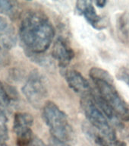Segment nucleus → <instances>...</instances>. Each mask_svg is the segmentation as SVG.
Masks as SVG:
<instances>
[{
	"label": "nucleus",
	"mask_w": 129,
	"mask_h": 146,
	"mask_svg": "<svg viewBox=\"0 0 129 146\" xmlns=\"http://www.w3.org/2000/svg\"><path fill=\"white\" fill-rule=\"evenodd\" d=\"M19 36L27 52L41 54L51 45L55 36V28L44 14L30 11L21 21Z\"/></svg>",
	"instance_id": "1"
},
{
	"label": "nucleus",
	"mask_w": 129,
	"mask_h": 146,
	"mask_svg": "<svg viewBox=\"0 0 129 146\" xmlns=\"http://www.w3.org/2000/svg\"><path fill=\"white\" fill-rule=\"evenodd\" d=\"M43 119L52 134V139L63 143L71 140L73 129L68 116L55 103H45L43 107Z\"/></svg>",
	"instance_id": "2"
},
{
	"label": "nucleus",
	"mask_w": 129,
	"mask_h": 146,
	"mask_svg": "<svg viewBox=\"0 0 129 146\" xmlns=\"http://www.w3.org/2000/svg\"><path fill=\"white\" fill-rule=\"evenodd\" d=\"M81 106L92 127L95 128L98 133L107 141H116L117 139L116 131L109 124L107 117L95 104L92 94L81 98Z\"/></svg>",
	"instance_id": "3"
},
{
	"label": "nucleus",
	"mask_w": 129,
	"mask_h": 146,
	"mask_svg": "<svg viewBox=\"0 0 129 146\" xmlns=\"http://www.w3.org/2000/svg\"><path fill=\"white\" fill-rule=\"evenodd\" d=\"M24 95L34 108L40 109L45 104L48 89L43 76L37 70L32 71L22 88Z\"/></svg>",
	"instance_id": "4"
},
{
	"label": "nucleus",
	"mask_w": 129,
	"mask_h": 146,
	"mask_svg": "<svg viewBox=\"0 0 129 146\" xmlns=\"http://www.w3.org/2000/svg\"><path fill=\"white\" fill-rule=\"evenodd\" d=\"M95 84L98 94L112 108L117 116L122 119L129 121V104L118 94L114 83L95 80Z\"/></svg>",
	"instance_id": "5"
},
{
	"label": "nucleus",
	"mask_w": 129,
	"mask_h": 146,
	"mask_svg": "<svg viewBox=\"0 0 129 146\" xmlns=\"http://www.w3.org/2000/svg\"><path fill=\"white\" fill-rule=\"evenodd\" d=\"M34 118L27 113H17L14 117L13 130L17 137L18 146H30Z\"/></svg>",
	"instance_id": "6"
},
{
	"label": "nucleus",
	"mask_w": 129,
	"mask_h": 146,
	"mask_svg": "<svg viewBox=\"0 0 129 146\" xmlns=\"http://www.w3.org/2000/svg\"><path fill=\"white\" fill-rule=\"evenodd\" d=\"M65 77L70 88L80 94L81 98L92 94L93 91L90 83L79 72L76 70L66 71Z\"/></svg>",
	"instance_id": "7"
},
{
	"label": "nucleus",
	"mask_w": 129,
	"mask_h": 146,
	"mask_svg": "<svg viewBox=\"0 0 129 146\" xmlns=\"http://www.w3.org/2000/svg\"><path fill=\"white\" fill-rule=\"evenodd\" d=\"M52 55L56 59L60 68H65L75 57V52L65 39L58 37L52 50Z\"/></svg>",
	"instance_id": "8"
},
{
	"label": "nucleus",
	"mask_w": 129,
	"mask_h": 146,
	"mask_svg": "<svg viewBox=\"0 0 129 146\" xmlns=\"http://www.w3.org/2000/svg\"><path fill=\"white\" fill-rule=\"evenodd\" d=\"M76 9L80 15H84L87 21L97 30H102L106 27L103 19L97 13L91 1H77Z\"/></svg>",
	"instance_id": "9"
},
{
	"label": "nucleus",
	"mask_w": 129,
	"mask_h": 146,
	"mask_svg": "<svg viewBox=\"0 0 129 146\" xmlns=\"http://www.w3.org/2000/svg\"><path fill=\"white\" fill-rule=\"evenodd\" d=\"M13 102L8 97L2 86L0 85V119L5 121L10 111V107Z\"/></svg>",
	"instance_id": "10"
},
{
	"label": "nucleus",
	"mask_w": 129,
	"mask_h": 146,
	"mask_svg": "<svg viewBox=\"0 0 129 146\" xmlns=\"http://www.w3.org/2000/svg\"><path fill=\"white\" fill-rule=\"evenodd\" d=\"M90 77L93 81L95 80H100V81H105V82L114 83L113 78L109 72H107L105 69L98 68V67H93L91 68L89 72Z\"/></svg>",
	"instance_id": "11"
},
{
	"label": "nucleus",
	"mask_w": 129,
	"mask_h": 146,
	"mask_svg": "<svg viewBox=\"0 0 129 146\" xmlns=\"http://www.w3.org/2000/svg\"><path fill=\"white\" fill-rule=\"evenodd\" d=\"M127 14L123 13L119 15L117 18L116 21V27L118 33L120 34L121 37L124 39H128L129 37V30H128V20Z\"/></svg>",
	"instance_id": "12"
},
{
	"label": "nucleus",
	"mask_w": 129,
	"mask_h": 146,
	"mask_svg": "<svg viewBox=\"0 0 129 146\" xmlns=\"http://www.w3.org/2000/svg\"><path fill=\"white\" fill-rule=\"evenodd\" d=\"M18 3L13 1L0 0V12L9 16L10 18L15 17L17 14Z\"/></svg>",
	"instance_id": "13"
},
{
	"label": "nucleus",
	"mask_w": 129,
	"mask_h": 146,
	"mask_svg": "<svg viewBox=\"0 0 129 146\" xmlns=\"http://www.w3.org/2000/svg\"><path fill=\"white\" fill-rule=\"evenodd\" d=\"M98 146H127L125 142L122 141L117 140L113 141H109L106 140L104 138H103L100 135H96L93 140Z\"/></svg>",
	"instance_id": "14"
},
{
	"label": "nucleus",
	"mask_w": 129,
	"mask_h": 146,
	"mask_svg": "<svg viewBox=\"0 0 129 146\" xmlns=\"http://www.w3.org/2000/svg\"><path fill=\"white\" fill-rule=\"evenodd\" d=\"M12 32H14V30L9 25L8 21L0 16V41Z\"/></svg>",
	"instance_id": "15"
},
{
	"label": "nucleus",
	"mask_w": 129,
	"mask_h": 146,
	"mask_svg": "<svg viewBox=\"0 0 129 146\" xmlns=\"http://www.w3.org/2000/svg\"><path fill=\"white\" fill-rule=\"evenodd\" d=\"M116 77L117 79L123 82L129 87V68L121 67L118 68L116 73Z\"/></svg>",
	"instance_id": "16"
},
{
	"label": "nucleus",
	"mask_w": 129,
	"mask_h": 146,
	"mask_svg": "<svg viewBox=\"0 0 129 146\" xmlns=\"http://www.w3.org/2000/svg\"><path fill=\"white\" fill-rule=\"evenodd\" d=\"M10 62V56L8 50L0 46V68H4Z\"/></svg>",
	"instance_id": "17"
},
{
	"label": "nucleus",
	"mask_w": 129,
	"mask_h": 146,
	"mask_svg": "<svg viewBox=\"0 0 129 146\" xmlns=\"http://www.w3.org/2000/svg\"><path fill=\"white\" fill-rule=\"evenodd\" d=\"M107 3V1H104V0H98V1H96L95 2L96 5L97 7H99V8H103V7L106 5Z\"/></svg>",
	"instance_id": "18"
},
{
	"label": "nucleus",
	"mask_w": 129,
	"mask_h": 146,
	"mask_svg": "<svg viewBox=\"0 0 129 146\" xmlns=\"http://www.w3.org/2000/svg\"><path fill=\"white\" fill-rule=\"evenodd\" d=\"M52 146H68L66 143H63V142H60V141H58L56 140L52 139Z\"/></svg>",
	"instance_id": "19"
},
{
	"label": "nucleus",
	"mask_w": 129,
	"mask_h": 146,
	"mask_svg": "<svg viewBox=\"0 0 129 146\" xmlns=\"http://www.w3.org/2000/svg\"><path fill=\"white\" fill-rule=\"evenodd\" d=\"M4 146H5V145H4Z\"/></svg>",
	"instance_id": "20"
}]
</instances>
